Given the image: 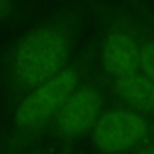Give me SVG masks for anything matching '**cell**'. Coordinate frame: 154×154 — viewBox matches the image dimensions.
Here are the masks:
<instances>
[{
    "instance_id": "ba28073f",
    "label": "cell",
    "mask_w": 154,
    "mask_h": 154,
    "mask_svg": "<svg viewBox=\"0 0 154 154\" xmlns=\"http://www.w3.org/2000/svg\"><path fill=\"white\" fill-rule=\"evenodd\" d=\"M16 11L14 0H0V22H5L13 17Z\"/></svg>"
},
{
    "instance_id": "52a82bcc",
    "label": "cell",
    "mask_w": 154,
    "mask_h": 154,
    "mask_svg": "<svg viewBox=\"0 0 154 154\" xmlns=\"http://www.w3.org/2000/svg\"><path fill=\"white\" fill-rule=\"evenodd\" d=\"M139 72L154 84V36L146 29L140 49Z\"/></svg>"
},
{
    "instance_id": "6da1fadb",
    "label": "cell",
    "mask_w": 154,
    "mask_h": 154,
    "mask_svg": "<svg viewBox=\"0 0 154 154\" xmlns=\"http://www.w3.org/2000/svg\"><path fill=\"white\" fill-rule=\"evenodd\" d=\"M77 29L68 19H54L29 31L7 59V82L18 100L59 73L69 63Z\"/></svg>"
},
{
    "instance_id": "7a4b0ae2",
    "label": "cell",
    "mask_w": 154,
    "mask_h": 154,
    "mask_svg": "<svg viewBox=\"0 0 154 154\" xmlns=\"http://www.w3.org/2000/svg\"><path fill=\"white\" fill-rule=\"evenodd\" d=\"M94 53L93 47L87 49L19 101L14 115V145L28 146L47 128L70 95L85 80Z\"/></svg>"
},
{
    "instance_id": "8992f818",
    "label": "cell",
    "mask_w": 154,
    "mask_h": 154,
    "mask_svg": "<svg viewBox=\"0 0 154 154\" xmlns=\"http://www.w3.org/2000/svg\"><path fill=\"white\" fill-rule=\"evenodd\" d=\"M111 89L120 105L154 118V84L143 73L111 80Z\"/></svg>"
},
{
    "instance_id": "8fae6325",
    "label": "cell",
    "mask_w": 154,
    "mask_h": 154,
    "mask_svg": "<svg viewBox=\"0 0 154 154\" xmlns=\"http://www.w3.org/2000/svg\"><path fill=\"white\" fill-rule=\"evenodd\" d=\"M63 154H69V152H64V153Z\"/></svg>"
},
{
    "instance_id": "5b68a950",
    "label": "cell",
    "mask_w": 154,
    "mask_h": 154,
    "mask_svg": "<svg viewBox=\"0 0 154 154\" xmlns=\"http://www.w3.org/2000/svg\"><path fill=\"white\" fill-rule=\"evenodd\" d=\"M150 130V118L119 103L103 112L92 129V140L101 153L122 154L143 143Z\"/></svg>"
},
{
    "instance_id": "3957f363",
    "label": "cell",
    "mask_w": 154,
    "mask_h": 154,
    "mask_svg": "<svg viewBox=\"0 0 154 154\" xmlns=\"http://www.w3.org/2000/svg\"><path fill=\"white\" fill-rule=\"evenodd\" d=\"M110 84L111 79L103 72L87 82L84 80L45 129L66 141L73 140L92 130L105 111Z\"/></svg>"
},
{
    "instance_id": "277c9868",
    "label": "cell",
    "mask_w": 154,
    "mask_h": 154,
    "mask_svg": "<svg viewBox=\"0 0 154 154\" xmlns=\"http://www.w3.org/2000/svg\"><path fill=\"white\" fill-rule=\"evenodd\" d=\"M146 29L125 16L110 26L99 47V61L103 73L111 80L139 72Z\"/></svg>"
},
{
    "instance_id": "30bf717a",
    "label": "cell",
    "mask_w": 154,
    "mask_h": 154,
    "mask_svg": "<svg viewBox=\"0 0 154 154\" xmlns=\"http://www.w3.org/2000/svg\"><path fill=\"white\" fill-rule=\"evenodd\" d=\"M26 154H45L41 151H33V152H30V153H26Z\"/></svg>"
},
{
    "instance_id": "9c48e42d",
    "label": "cell",
    "mask_w": 154,
    "mask_h": 154,
    "mask_svg": "<svg viewBox=\"0 0 154 154\" xmlns=\"http://www.w3.org/2000/svg\"><path fill=\"white\" fill-rule=\"evenodd\" d=\"M135 154H154V146H149V147L140 149Z\"/></svg>"
}]
</instances>
